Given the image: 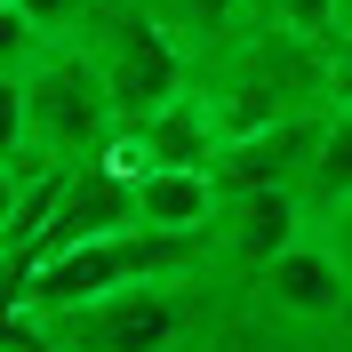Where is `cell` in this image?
<instances>
[{
  "label": "cell",
  "instance_id": "6da1fadb",
  "mask_svg": "<svg viewBox=\"0 0 352 352\" xmlns=\"http://www.w3.org/2000/svg\"><path fill=\"white\" fill-rule=\"evenodd\" d=\"M217 264H192V272H160V280L112 288L96 305L48 312L56 352H217L224 320H217Z\"/></svg>",
  "mask_w": 352,
  "mask_h": 352
},
{
  "label": "cell",
  "instance_id": "7a4b0ae2",
  "mask_svg": "<svg viewBox=\"0 0 352 352\" xmlns=\"http://www.w3.org/2000/svg\"><path fill=\"white\" fill-rule=\"evenodd\" d=\"M112 136H120V104H112L88 41H41L24 65H8V144L88 160Z\"/></svg>",
  "mask_w": 352,
  "mask_h": 352
},
{
  "label": "cell",
  "instance_id": "3957f363",
  "mask_svg": "<svg viewBox=\"0 0 352 352\" xmlns=\"http://www.w3.org/2000/svg\"><path fill=\"white\" fill-rule=\"evenodd\" d=\"M192 264H217V256H208V241H184V232L129 224V232H96V241L65 248V256H41L32 272H16V280H8V305L72 312V305H96V296H112V288L160 280V272H192Z\"/></svg>",
  "mask_w": 352,
  "mask_h": 352
},
{
  "label": "cell",
  "instance_id": "277c9868",
  "mask_svg": "<svg viewBox=\"0 0 352 352\" xmlns=\"http://www.w3.org/2000/svg\"><path fill=\"white\" fill-rule=\"evenodd\" d=\"M80 41L96 56V72H104L112 104H120V129L144 120L153 104H168L176 88L192 80V48L153 16V0H96V16H88Z\"/></svg>",
  "mask_w": 352,
  "mask_h": 352
},
{
  "label": "cell",
  "instance_id": "5b68a950",
  "mask_svg": "<svg viewBox=\"0 0 352 352\" xmlns=\"http://www.w3.org/2000/svg\"><path fill=\"white\" fill-rule=\"evenodd\" d=\"M248 305L280 329H352V256L312 224L248 280Z\"/></svg>",
  "mask_w": 352,
  "mask_h": 352
},
{
  "label": "cell",
  "instance_id": "8992f818",
  "mask_svg": "<svg viewBox=\"0 0 352 352\" xmlns=\"http://www.w3.org/2000/svg\"><path fill=\"white\" fill-rule=\"evenodd\" d=\"M129 224H144V208H136V160L120 153V144H104V153L72 160V184H65V200H56V224L32 241V256H24L16 272H32L41 256H65V248H80V241H96V232H129ZM16 272H8V280H16Z\"/></svg>",
  "mask_w": 352,
  "mask_h": 352
},
{
  "label": "cell",
  "instance_id": "52a82bcc",
  "mask_svg": "<svg viewBox=\"0 0 352 352\" xmlns=\"http://www.w3.org/2000/svg\"><path fill=\"white\" fill-rule=\"evenodd\" d=\"M296 232H312L305 217V192H288V184H272V192H224L217 224H208V256H217L224 280H256L264 264L280 256Z\"/></svg>",
  "mask_w": 352,
  "mask_h": 352
},
{
  "label": "cell",
  "instance_id": "ba28073f",
  "mask_svg": "<svg viewBox=\"0 0 352 352\" xmlns=\"http://www.w3.org/2000/svg\"><path fill=\"white\" fill-rule=\"evenodd\" d=\"M224 136H232V129H224V112H217V96H208V80H184L168 104H153L144 120H129L112 144H120L136 168H217Z\"/></svg>",
  "mask_w": 352,
  "mask_h": 352
},
{
  "label": "cell",
  "instance_id": "9c48e42d",
  "mask_svg": "<svg viewBox=\"0 0 352 352\" xmlns=\"http://www.w3.org/2000/svg\"><path fill=\"white\" fill-rule=\"evenodd\" d=\"M320 120L329 112H288V120H256V129H232L217 153V184L224 192H305L312 176V153H320Z\"/></svg>",
  "mask_w": 352,
  "mask_h": 352
},
{
  "label": "cell",
  "instance_id": "30bf717a",
  "mask_svg": "<svg viewBox=\"0 0 352 352\" xmlns=\"http://www.w3.org/2000/svg\"><path fill=\"white\" fill-rule=\"evenodd\" d=\"M136 208L153 232H184V241H208V224L224 208L217 168H136Z\"/></svg>",
  "mask_w": 352,
  "mask_h": 352
},
{
  "label": "cell",
  "instance_id": "8fae6325",
  "mask_svg": "<svg viewBox=\"0 0 352 352\" xmlns=\"http://www.w3.org/2000/svg\"><path fill=\"white\" fill-rule=\"evenodd\" d=\"M336 208H352V104H329L320 153H312V176H305V217L329 224Z\"/></svg>",
  "mask_w": 352,
  "mask_h": 352
},
{
  "label": "cell",
  "instance_id": "7c38bea8",
  "mask_svg": "<svg viewBox=\"0 0 352 352\" xmlns=\"http://www.w3.org/2000/svg\"><path fill=\"white\" fill-rule=\"evenodd\" d=\"M288 32H305V41H329L336 32V0H264Z\"/></svg>",
  "mask_w": 352,
  "mask_h": 352
},
{
  "label": "cell",
  "instance_id": "4fadbf2b",
  "mask_svg": "<svg viewBox=\"0 0 352 352\" xmlns=\"http://www.w3.org/2000/svg\"><path fill=\"white\" fill-rule=\"evenodd\" d=\"M320 72H329V104H352V32L320 41Z\"/></svg>",
  "mask_w": 352,
  "mask_h": 352
},
{
  "label": "cell",
  "instance_id": "5bb4252c",
  "mask_svg": "<svg viewBox=\"0 0 352 352\" xmlns=\"http://www.w3.org/2000/svg\"><path fill=\"white\" fill-rule=\"evenodd\" d=\"M320 232H329V241H336V248H344V256H352V208H336V217L320 224Z\"/></svg>",
  "mask_w": 352,
  "mask_h": 352
},
{
  "label": "cell",
  "instance_id": "9a60e30c",
  "mask_svg": "<svg viewBox=\"0 0 352 352\" xmlns=\"http://www.w3.org/2000/svg\"><path fill=\"white\" fill-rule=\"evenodd\" d=\"M336 32H352V0H336Z\"/></svg>",
  "mask_w": 352,
  "mask_h": 352
}]
</instances>
